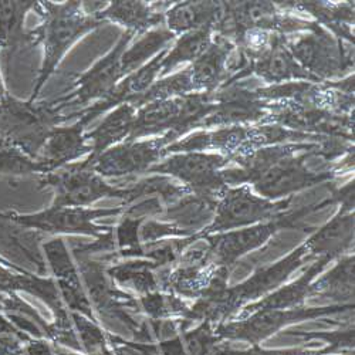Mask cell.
Returning a JSON list of instances; mask_svg holds the SVG:
<instances>
[{"instance_id": "484cf974", "label": "cell", "mask_w": 355, "mask_h": 355, "mask_svg": "<svg viewBox=\"0 0 355 355\" xmlns=\"http://www.w3.org/2000/svg\"><path fill=\"white\" fill-rule=\"evenodd\" d=\"M40 2H6L0 0V60L9 71L12 58L24 47H36L33 32L24 31L26 15L39 10Z\"/></svg>"}, {"instance_id": "816d5d0a", "label": "cell", "mask_w": 355, "mask_h": 355, "mask_svg": "<svg viewBox=\"0 0 355 355\" xmlns=\"http://www.w3.org/2000/svg\"><path fill=\"white\" fill-rule=\"evenodd\" d=\"M157 344L161 355H188L185 344L178 331L171 338H159Z\"/></svg>"}, {"instance_id": "4dcf8cb0", "label": "cell", "mask_w": 355, "mask_h": 355, "mask_svg": "<svg viewBox=\"0 0 355 355\" xmlns=\"http://www.w3.org/2000/svg\"><path fill=\"white\" fill-rule=\"evenodd\" d=\"M222 12V2H180L165 10V27L175 36L215 26Z\"/></svg>"}, {"instance_id": "d6986e66", "label": "cell", "mask_w": 355, "mask_h": 355, "mask_svg": "<svg viewBox=\"0 0 355 355\" xmlns=\"http://www.w3.org/2000/svg\"><path fill=\"white\" fill-rule=\"evenodd\" d=\"M166 144L162 137L144 141H125L87 161L101 178H121L145 173L162 159Z\"/></svg>"}, {"instance_id": "7a4b0ae2", "label": "cell", "mask_w": 355, "mask_h": 355, "mask_svg": "<svg viewBox=\"0 0 355 355\" xmlns=\"http://www.w3.org/2000/svg\"><path fill=\"white\" fill-rule=\"evenodd\" d=\"M42 24L33 32L35 43L43 46V63L36 80L33 94L28 101L35 103L44 84L53 76L67 51L85 35L96 31L104 23L96 15H88L83 9V2H40L37 10Z\"/></svg>"}, {"instance_id": "f907efd6", "label": "cell", "mask_w": 355, "mask_h": 355, "mask_svg": "<svg viewBox=\"0 0 355 355\" xmlns=\"http://www.w3.org/2000/svg\"><path fill=\"white\" fill-rule=\"evenodd\" d=\"M26 343L16 334H0V355H23Z\"/></svg>"}, {"instance_id": "8992f818", "label": "cell", "mask_w": 355, "mask_h": 355, "mask_svg": "<svg viewBox=\"0 0 355 355\" xmlns=\"http://www.w3.org/2000/svg\"><path fill=\"white\" fill-rule=\"evenodd\" d=\"M317 23L294 12L280 9L276 2H222V12L214 33L232 43L248 31H266L283 36L306 33Z\"/></svg>"}, {"instance_id": "6da1fadb", "label": "cell", "mask_w": 355, "mask_h": 355, "mask_svg": "<svg viewBox=\"0 0 355 355\" xmlns=\"http://www.w3.org/2000/svg\"><path fill=\"white\" fill-rule=\"evenodd\" d=\"M321 157V145L290 142L259 148L249 155L233 158L239 168L222 169L227 187L249 185L259 196L282 200L315 185L334 182L343 169L331 168L314 172L307 168V159Z\"/></svg>"}, {"instance_id": "5b68a950", "label": "cell", "mask_w": 355, "mask_h": 355, "mask_svg": "<svg viewBox=\"0 0 355 355\" xmlns=\"http://www.w3.org/2000/svg\"><path fill=\"white\" fill-rule=\"evenodd\" d=\"M322 208H325L324 200L304 206V208H300L297 211H288L287 214L275 220L206 236V238L202 239L205 242V260L215 266H219V268L233 270L236 263L243 256L260 249L266 243H269V241L279 232L284 229L309 230V226L302 225L303 218Z\"/></svg>"}, {"instance_id": "f5cc1de1", "label": "cell", "mask_w": 355, "mask_h": 355, "mask_svg": "<svg viewBox=\"0 0 355 355\" xmlns=\"http://www.w3.org/2000/svg\"><path fill=\"white\" fill-rule=\"evenodd\" d=\"M23 355H55L53 345L46 338H32L24 345Z\"/></svg>"}, {"instance_id": "9f6ffc18", "label": "cell", "mask_w": 355, "mask_h": 355, "mask_svg": "<svg viewBox=\"0 0 355 355\" xmlns=\"http://www.w3.org/2000/svg\"><path fill=\"white\" fill-rule=\"evenodd\" d=\"M6 96H8V92H6V88H5V83H3V78H2V73H0V101H2Z\"/></svg>"}, {"instance_id": "83f0119b", "label": "cell", "mask_w": 355, "mask_h": 355, "mask_svg": "<svg viewBox=\"0 0 355 355\" xmlns=\"http://www.w3.org/2000/svg\"><path fill=\"white\" fill-rule=\"evenodd\" d=\"M354 212H338L304 241L309 252L315 257H330L333 261L349 253L354 248Z\"/></svg>"}, {"instance_id": "9a60e30c", "label": "cell", "mask_w": 355, "mask_h": 355, "mask_svg": "<svg viewBox=\"0 0 355 355\" xmlns=\"http://www.w3.org/2000/svg\"><path fill=\"white\" fill-rule=\"evenodd\" d=\"M134 36L132 32L125 31L118 43L90 70L83 74H73V87H76V90L71 94L55 98L53 103L63 111L66 107L85 105L90 101H100L107 97L115 85L127 77L123 70V54Z\"/></svg>"}, {"instance_id": "ffe728a7", "label": "cell", "mask_w": 355, "mask_h": 355, "mask_svg": "<svg viewBox=\"0 0 355 355\" xmlns=\"http://www.w3.org/2000/svg\"><path fill=\"white\" fill-rule=\"evenodd\" d=\"M288 37L283 35H276L272 47L266 51L257 60L249 63L241 73L230 77L225 84L239 83L252 74L261 78L269 85H277L291 81H310L320 83L307 70H304L288 50Z\"/></svg>"}, {"instance_id": "e575fe53", "label": "cell", "mask_w": 355, "mask_h": 355, "mask_svg": "<svg viewBox=\"0 0 355 355\" xmlns=\"http://www.w3.org/2000/svg\"><path fill=\"white\" fill-rule=\"evenodd\" d=\"M137 108L131 104H121L114 108L104 120L90 132L85 134L87 141L92 142V155L98 157L110 148L127 141L135 120Z\"/></svg>"}, {"instance_id": "e0dca14e", "label": "cell", "mask_w": 355, "mask_h": 355, "mask_svg": "<svg viewBox=\"0 0 355 355\" xmlns=\"http://www.w3.org/2000/svg\"><path fill=\"white\" fill-rule=\"evenodd\" d=\"M317 260L303 242L299 248L291 250L286 257L277 260L273 264L263 266L254 270V273L242 283L229 287V293L233 304L241 311L245 306L254 303L272 291L277 290L290 279V276L299 270L307 261Z\"/></svg>"}, {"instance_id": "ab89813d", "label": "cell", "mask_w": 355, "mask_h": 355, "mask_svg": "<svg viewBox=\"0 0 355 355\" xmlns=\"http://www.w3.org/2000/svg\"><path fill=\"white\" fill-rule=\"evenodd\" d=\"M120 223L114 226V241L116 257L121 259H145L146 252L141 243L139 229L146 216H137L124 209Z\"/></svg>"}, {"instance_id": "1f68e13d", "label": "cell", "mask_w": 355, "mask_h": 355, "mask_svg": "<svg viewBox=\"0 0 355 355\" xmlns=\"http://www.w3.org/2000/svg\"><path fill=\"white\" fill-rule=\"evenodd\" d=\"M158 266L150 259H125L107 266L108 277L120 288L134 291L138 297L161 290Z\"/></svg>"}, {"instance_id": "7bdbcfd3", "label": "cell", "mask_w": 355, "mask_h": 355, "mask_svg": "<svg viewBox=\"0 0 355 355\" xmlns=\"http://www.w3.org/2000/svg\"><path fill=\"white\" fill-rule=\"evenodd\" d=\"M70 317L85 355H114L108 343L107 330L101 322L93 321L78 313H70Z\"/></svg>"}, {"instance_id": "f546056e", "label": "cell", "mask_w": 355, "mask_h": 355, "mask_svg": "<svg viewBox=\"0 0 355 355\" xmlns=\"http://www.w3.org/2000/svg\"><path fill=\"white\" fill-rule=\"evenodd\" d=\"M155 8V5H148L146 2L114 0L96 13V17L104 24H120L125 27V31L142 36L165 23V12H158Z\"/></svg>"}, {"instance_id": "ee69618b", "label": "cell", "mask_w": 355, "mask_h": 355, "mask_svg": "<svg viewBox=\"0 0 355 355\" xmlns=\"http://www.w3.org/2000/svg\"><path fill=\"white\" fill-rule=\"evenodd\" d=\"M286 336L303 338L304 341L318 340L325 344L318 351V355H336V354H354V324H349L345 330L340 331H284Z\"/></svg>"}, {"instance_id": "11a10c76", "label": "cell", "mask_w": 355, "mask_h": 355, "mask_svg": "<svg viewBox=\"0 0 355 355\" xmlns=\"http://www.w3.org/2000/svg\"><path fill=\"white\" fill-rule=\"evenodd\" d=\"M0 264H3V266H6V268H10V269H13V270H17V272H21V270H24V269H21V268H19V266L13 264L12 261H9L8 259H5L3 256H0Z\"/></svg>"}, {"instance_id": "9c48e42d", "label": "cell", "mask_w": 355, "mask_h": 355, "mask_svg": "<svg viewBox=\"0 0 355 355\" xmlns=\"http://www.w3.org/2000/svg\"><path fill=\"white\" fill-rule=\"evenodd\" d=\"M40 188H49L54 192L53 206L78 208H90L93 203L107 198L121 199L124 208L131 195L130 187L118 188L104 182L87 159L40 175Z\"/></svg>"}, {"instance_id": "ba28073f", "label": "cell", "mask_w": 355, "mask_h": 355, "mask_svg": "<svg viewBox=\"0 0 355 355\" xmlns=\"http://www.w3.org/2000/svg\"><path fill=\"white\" fill-rule=\"evenodd\" d=\"M354 313L352 304L299 307L291 310H257L243 318H230L215 329L223 341H242L260 345L293 324Z\"/></svg>"}, {"instance_id": "4fadbf2b", "label": "cell", "mask_w": 355, "mask_h": 355, "mask_svg": "<svg viewBox=\"0 0 355 355\" xmlns=\"http://www.w3.org/2000/svg\"><path fill=\"white\" fill-rule=\"evenodd\" d=\"M268 110L269 115L261 124H276L295 132L354 142V114L338 115L315 105L293 101L268 103Z\"/></svg>"}, {"instance_id": "db71d44e", "label": "cell", "mask_w": 355, "mask_h": 355, "mask_svg": "<svg viewBox=\"0 0 355 355\" xmlns=\"http://www.w3.org/2000/svg\"><path fill=\"white\" fill-rule=\"evenodd\" d=\"M53 349H54L55 355H85L84 352L73 351V349H69V348H64V347H58V345H53Z\"/></svg>"}, {"instance_id": "4316f807", "label": "cell", "mask_w": 355, "mask_h": 355, "mask_svg": "<svg viewBox=\"0 0 355 355\" xmlns=\"http://www.w3.org/2000/svg\"><path fill=\"white\" fill-rule=\"evenodd\" d=\"M234 44L220 36L191 66V77L195 93H214L230 78V54Z\"/></svg>"}, {"instance_id": "bcb514c9", "label": "cell", "mask_w": 355, "mask_h": 355, "mask_svg": "<svg viewBox=\"0 0 355 355\" xmlns=\"http://www.w3.org/2000/svg\"><path fill=\"white\" fill-rule=\"evenodd\" d=\"M39 173L37 162L17 148L0 142V176H26Z\"/></svg>"}, {"instance_id": "30bf717a", "label": "cell", "mask_w": 355, "mask_h": 355, "mask_svg": "<svg viewBox=\"0 0 355 355\" xmlns=\"http://www.w3.org/2000/svg\"><path fill=\"white\" fill-rule=\"evenodd\" d=\"M123 206L118 208H78V206H50L36 214L8 212L3 218L23 229H32L46 234H78L100 239L114 226H101L96 223L101 218L120 216L124 214Z\"/></svg>"}, {"instance_id": "44dd1931", "label": "cell", "mask_w": 355, "mask_h": 355, "mask_svg": "<svg viewBox=\"0 0 355 355\" xmlns=\"http://www.w3.org/2000/svg\"><path fill=\"white\" fill-rule=\"evenodd\" d=\"M168 54V49H164L157 54L150 63H146L141 69L128 74L115 85L114 90L100 101H96L92 107H87L83 111L71 112L70 116H80V121L87 127L92 121L111 108H116L121 104L135 105L137 101L150 90V87L155 83L157 77L161 74V64L164 57Z\"/></svg>"}, {"instance_id": "836d02e7", "label": "cell", "mask_w": 355, "mask_h": 355, "mask_svg": "<svg viewBox=\"0 0 355 355\" xmlns=\"http://www.w3.org/2000/svg\"><path fill=\"white\" fill-rule=\"evenodd\" d=\"M181 108V98L158 100L146 103L137 108L132 131L127 141H139L153 135H165L169 132Z\"/></svg>"}, {"instance_id": "277c9868", "label": "cell", "mask_w": 355, "mask_h": 355, "mask_svg": "<svg viewBox=\"0 0 355 355\" xmlns=\"http://www.w3.org/2000/svg\"><path fill=\"white\" fill-rule=\"evenodd\" d=\"M69 120L53 101H19L8 94L0 101V142L36 159L50 132Z\"/></svg>"}, {"instance_id": "8fae6325", "label": "cell", "mask_w": 355, "mask_h": 355, "mask_svg": "<svg viewBox=\"0 0 355 355\" xmlns=\"http://www.w3.org/2000/svg\"><path fill=\"white\" fill-rule=\"evenodd\" d=\"M287 46L297 63L320 83L341 78L354 69V53L318 23L297 39L288 37Z\"/></svg>"}, {"instance_id": "f6af8a7d", "label": "cell", "mask_w": 355, "mask_h": 355, "mask_svg": "<svg viewBox=\"0 0 355 355\" xmlns=\"http://www.w3.org/2000/svg\"><path fill=\"white\" fill-rule=\"evenodd\" d=\"M193 236L192 232L178 226L176 223L166 220H155V219H145L139 229V238L144 249H150L165 239H182Z\"/></svg>"}, {"instance_id": "d4e9b609", "label": "cell", "mask_w": 355, "mask_h": 355, "mask_svg": "<svg viewBox=\"0 0 355 355\" xmlns=\"http://www.w3.org/2000/svg\"><path fill=\"white\" fill-rule=\"evenodd\" d=\"M0 293L6 295H13L17 293L31 294L49 307V310L53 313V318L60 320L70 317V311L67 310L60 291H58V287L51 276L42 277L27 270L17 272L0 264Z\"/></svg>"}, {"instance_id": "ac0fdd59", "label": "cell", "mask_w": 355, "mask_h": 355, "mask_svg": "<svg viewBox=\"0 0 355 355\" xmlns=\"http://www.w3.org/2000/svg\"><path fill=\"white\" fill-rule=\"evenodd\" d=\"M42 249L51 270V277L54 279L58 291H60L67 310L70 313L83 314L93 321H98L83 284L78 266L64 239L62 236H57V238L44 242Z\"/></svg>"}, {"instance_id": "d590c367", "label": "cell", "mask_w": 355, "mask_h": 355, "mask_svg": "<svg viewBox=\"0 0 355 355\" xmlns=\"http://www.w3.org/2000/svg\"><path fill=\"white\" fill-rule=\"evenodd\" d=\"M212 93H191L181 97V108L173 128L162 135L166 146L180 141L192 130L200 128L202 123L214 111Z\"/></svg>"}, {"instance_id": "681fc988", "label": "cell", "mask_w": 355, "mask_h": 355, "mask_svg": "<svg viewBox=\"0 0 355 355\" xmlns=\"http://www.w3.org/2000/svg\"><path fill=\"white\" fill-rule=\"evenodd\" d=\"M354 195H355V182L354 180L345 184L343 188L331 187V193L327 199H324L325 205H338L340 209L347 212H354Z\"/></svg>"}, {"instance_id": "603a6c76", "label": "cell", "mask_w": 355, "mask_h": 355, "mask_svg": "<svg viewBox=\"0 0 355 355\" xmlns=\"http://www.w3.org/2000/svg\"><path fill=\"white\" fill-rule=\"evenodd\" d=\"M84 130L80 120L69 128H54L35 159L39 175L51 173L90 153L92 144H88Z\"/></svg>"}, {"instance_id": "3957f363", "label": "cell", "mask_w": 355, "mask_h": 355, "mask_svg": "<svg viewBox=\"0 0 355 355\" xmlns=\"http://www.w3.org/2000/svg\"><path fill=\"white\" fill-rule=\"evenodd\" d=\"M73 257L78 266L83 284L98 321L101 322L103 318L115 320L124 324L131 331L132 340L153 341L148 321L134 317L135 314H141L138 297L118 287L108 277V263L94 260L84 253H73Z\"/></svg>"}, {"instance_id": "c3c4849f", "label": "cell", "mask_w": 355, "mask_h": 355, "mask_svg": "<svg viewBox=\"0 0 355 355\" xmlns=\"http://www.w3.org/2000/svg\"><path fill=\"white\" fill-rule=\"evenodd\" d=\"M307 351L306 347H293V348H279L268 349L261 345H250L246 349H234L227 345H220L216 355H302Z\"/></svg>"}, {"instance_id": "7402d4cb", "label": "cell", "mask_w": 355, "mask_h": 355, "mask_svg": "<svg viewBox=\"0 0 355 355\" xmlns=\"http://www.w3.org/2000/svg\"><path fill=\"white\" fill-rule=\"evenodd\" d=\"M250 125L222 127L193 132L192 135H188L184 139L164 148L162 159L172 154L212 151V154L223 155L232 161L234 157L239 155L243 145L250 139Z\"/></svg>"}, {"instance_id": "7dc6e473", "label": "cell", "mask_w": 355, "mask_h": 355, "mask_svg": "<svg viewBox=\"0 0 355 355\" xmlns=\"http://www.w3.org/2000/svg\"><path fill=\"white\" fill-rule=\"evenodd\" d=\"M107 337L114 355H161L158 344L154 341L125 340L108 330Z\"/></svg>"}, {"instance_id": "f35d334b", "label": "cell", "mask_w": 355, "mask_h": 355, "mask_svg": "<svg viewBox=\"0 0 355 355\" xmlns=\"http://www.w3.org/2000/svg\"><path fill=\"white\" fill-rule=\"evenodd\" d=\"M176 37L165 26H159L139 37L132 47L127 49L123 54V70L125 76L134 73L148 63L150 58L159 54Z\"/></svg>"}, {"instance_id": "b9f144b4", "label": "cell", "mask_w": 355, "mask_h": 355, "mask_svg": "<svg viewBox=\"0 0 355 355\" xmlns=\"http://www.w3.org/2000/svg\"><path fill=\"white\" fill-rule=\"evenodd\" d=\"M215 329V325L208 321L198 322L193 329H187L176 322V330L185 344L188 355H216L223 340Z\"/></svg>"}, {"instance_id": "f1b7e54d", "label": "cell", "mask_w": 355, "mask_h": 355, "mask_svg": "<svg viewBox=\"0 0 355 355\" xmlns=\"http://www.w3.org/2000/svg\"><path fill=\"white\" fill-rule=\"evenodd\" d=\"M276 5L287 12H299L310 15L321 27L329 31L338 40H347L354 44V2L331 3V2H276Z\"/></svg>"}, {"instance_id": "6f0895ef", "label": "cell", "mask_w": 355, "mask_h": 355, "mask_svg": "<svg viewBox=\"0 0 355 355\" xmlns=\"http://www.w3.org/2000/svg\"><path fill=\"white\" fill-rule=\"evenodd\" d=\"M302 355H318V352H317V349H307ZM336 355H352V354H336Z\"/></svg>"}, {"instance_id": "74e56055", "label": "cell", "mask_w": 355, "mask_h": 355, "mask_svg": "<svg viewBox=\"0 0 355 355\" xmlns=\"http://www.w3.org/2000/svg\"><path fill=\"white\" fill-rule=\"evenodd\" d=\"M214 26H208L178 37L172 50L168 51V54L164 57L159 78L166 77V74L176 66L182 63H193L198 60L214 42Z\"/></svg>"}, {"instance_id": "8d00e7d4", "label": "cell", "mask_w": 355, "mask_h": 355, "mask_svg": "<svg viewBox=\"0 0 355 355\" xmlns=\"http://www.w3.org/2000/svg\"><path fill=\"white\" fill-rule=\"evenodd\" d=\"M139 311L145 315L153 330L159 327L162 322L184 320L189 306L185 299L173 293L157 290L138 297Z\"/></svg>"}, {"instance_id": "60d3db41", "label": "cell", "mask_w": 355, "mask_h": 355, "mask_svg": "<svg viewBox=\"0 0 355 355\" xmlns=\"http://www.w3.org/2000/svg\"><path fill=\"white\" fill-rule=\"evenodd\" d=\"M191 93H195L191 70L187 67L185 70L162 77L157 80L134 105L135 108L142 107L146 103L158 101V100H171V98H181L184 96H188Z\"/></svg>"}, {"instance_id": "cb8c5ba5", "label": "cell", "mask_w": 355, "mask_h": 355, "mask_svg": "<svg viewBox=\"0 0 355 355\" xmlns=\"http://www.w3.org/2000/svg\"><path fill=\"white\" fill-rule=\"evenodd\" d=\"M331 261L333 260L330 257H318L297 280L283 284L266 297L245 306L233 318H243L257 310H291L303 307L306 302L311 299L313 280L317 279V276L321 275Z\"/></svg>"}, {"instance_id": "52a82bcc", "label": "cell", "mask_w": 355, "mask_h": 355, "mask_svg": "<svg viewBox=\"0 0 355 355\" xmlns=\"http://www.w3.org/2000/svg\"><path fill=\"white\" fill-rule=\"evenodd\" d=\"M293 198L273 202L256 195L249 185L227 187L216 199L212 222L196 232L195 239L275 220L290 211Z\"/></svg>"}, {"instance_id": "7c38bea8", "label": "cell", "mask_w": 355, "mask_h": 355, "mask_svg": "<svg viewBox=\"0 0 355 355\" xmlns=\"http://www.w3.org/2000/svg\"><path fill=\"white\" fill-rule=\"evenodd\" d=\"M230 162L229 158L212 153H181L172 154L155 164L148 173L166 175L180 181L191 193L218 199L227 188L222 169Z\"/></svg>"}, {"instance_id": "2e32d148", "label": "cell", "mask_w": 355, "mask_h": 355, "mask_svg": "<svg viewBox=\"0 0 355 355\" xmlns=\"http://www.w3.org/2000/svg\"><path fill=\"white\" fill-rule=\"evenodd\" d=\"M214 96V111L206 116L200 128H222L261 124L269 115L268 101L260 100L254 90L239 83L223 84Z\"/></svg>"}, {"instance_id": "5bb4252c", "label": "cell", "mask_w": 355, "mask_h": 355, "mask_svg": "<svg viewBox=\"0 0 355 355\" xmlns=\"http://www.w3.org/2000/svg\"><path fill=\"white\" fill-rule=\"evenodd\" d=\"M192 246L188 248L171 268L162 269L161 275H158V280L161 290L195 302L208 293L218 282L229 280L232 270L206 261L205 245L193 249Z\"/></svg>"}, {"instance_id": "d6a6232c", "label": "cell", "mask_w": 355, "mask_h": 355, "mask_svg": "<svg viewBox=\"0 0 355 355\" xmlns=\"http://www.w3.org/2000/svg\"><path fill=\"white\" fill-rule=\"evenodd\" d=\"M354 253H347L337 259V263L311 283V299H329L333 304L354 303Z\"/></svg>"}]
</instances>
